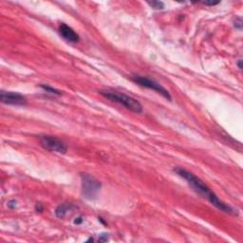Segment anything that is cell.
Segmentation results:
<instances>
[{
    "label": "cell",
    "instance_id": "2",
    "mask_svg": "<svg viewBox=\"0 0 243 243\" xmlns=\"http://www.w3.org/2000/svg\"><path fill=\"white\" fill-rule=\"evenodd\" d=\"M101 95H103L105 98L118 103L120 105H122L123 106H124L125 108H127L128 110L135 112V113H142L143 112V105L142 104L126 94H124V93H119V92H111V91H100Z\"/></svg>",
    "mask_w": 243,
    "mask_h": 243
},
{
    "label": "cell",
    "instance_id": "14",
    "mask_svg": "<svg viewBox=\"0 0 243 243\" xmlns=\"http://www.w3.org/2000/svg\"><path fill=\"white\" fill-rule=\"evenodd\" d=\"M84 222V218L82 217H76L75 219H74V224H82Z\"/></svg>",
    "mask_w": 243,
    "mask_h": 243
},
{
    "label": "cell",
    "instance_id": "1",
    "mask_svg": "<svg viewBox=\"0 0 243 243\" xmlns=\"http://www.w3.org/2000/svg\"><path fill=\"white\" fill-rule=\"evenodd\" d=\"M174 171L180 177L183 178L186 181L189 183V185L191 187L199 194H200L201 196H203L205 199H207L209 200V202L215 206L216 208H217L218 210L226 213V214H231V215H236V210L235 208H233L231 205L223 202L222 200H220L218 199V197L208 187V186L205 184V182H203L199 178H198L197 176H195L193 173L189 172L188 170H185L181 167H177L174 169Z\"/></svg>",
    "mask_w": 243,
    "mask_h": 243
},
{
    "label": "cell",
    "instance_id": "8",
    "mask_svg": "<svg viewBox=\"0 0 243 243\" xmlns=\"http://www.w3.org/2000/svg\"><path fill=\"white\" fill-rule=\"evenodd\" d=\"M75 209H77V207L74 204L71 203H63L58 205L55 209V216L58 218H65L68 214H70L72 211H74Z\"/></svg>",
    "mask_w": 243,
    "mask_h": 243
},
{
    "label": "cell",
    "instance_id": "4",
    "mask_svg": "<svg viewBox=\"0 0 243 243\" xmlns=\"http://www.w3.org/2000/svg\"><path fill=\"white\" fill-rule=\"evenodd\" d=\"M131 80L134 83H136L137 85H139L143 87L152 89V90L156 91L157 93H159V94H161V96H163L167 100L171 101V99H172L169 91H168L165 87H163L161 84L156 82L155 80L149 79L147 77H143V76H141V75H133V76H131Z\"/></svg>",
    "mask_w": 243,
    "mask_h": 243
},
{
    "label": "cell",
    "instance_id": "10",
    "mask_svg": "<svg viewBox=\"0 0 243 243\" xmlns=\"http://www.w3.org/2000/svg\"><path fill=\"white\" fill-rule=\"evenodd\" d=\"M147 4L154 10H162L164 8V3L161 1H152V2H148Z\"/></svg>",
    "mask_w": 243,
    "mask_h": 243
},
{
    "label": "cell",
    "instance_id": "16",
    "mask_svg": "<svg viewBox=\"0 0 243 243\" xmlns=\"http://www.w3.org/2000/svg\"><path fill=\"white\" fill-rule=\"evenodd\" d=\"M219 2H203L204 5H208V6H215V5H217Z\"/></svg>",
    "mask_w": 243,
    "mask_h": 243
},
{
    "label": "cell",
    "instance_id": "12",
    "mask_svg": "<svg viewBox=\"0 0 243 243\" xmlns=\"http://www.w3.org/2000/svg\"><path fill=\"white\" fill-rule=\"evenodd\" d=\"M35 211L37 213H42L44 211V206L41 204V203H37L35 205Z\"/></svg>",
    "mask_w": 243,
    "mask_h": 243
},
{
    "label": "cell",
    "instance_id": "17",
    "mask_svg": "<svg viewBox=\"0 0 243 243\" xmlns=\"http://www.w3.org/2000/svg\"><path fill=\"white\" fill-rule=\"evenodd\" d=\"M241 63H242V60L239 59V60L237 61V67H238L239 69H242V65H241Z\"/></svg>",
    "mask_w": 243,
    "mask_h": 243
},
{
    "label": "cell",
    "instance_id": "5",
    "mask_svg": "<svg viewBox=\"0 0 243 243\" xmlns=\"http://www.w3.org/2000/svg\"><path fill=\"white\" fill-rule=\"evenodd\" d=\"M39 141L41 145L49 151L60 153V154H66L68 151L67 144L63 141H61L60 139L56 137L44 135L39 137Z\"/></svg>",
    "mask_w": 243,
    "mask_h": 243
},
{
    "label": "cell",
    "instance_id": "9",
    "mask_svg": "<svg viewBox=\"0 0 243 243\" xmlns=\"http://www.w3.org/2000/svg\"><path fill=\"white\" fill-rule=\"evenodd\" d=\"M41 88H43L46 92H49V93H51V94H55V95H61L62 92L59 90V89H56L52 86H46V85H41L40 86Z\"/></svg>",
    "mask_w": 243,
    "mask_h": 243
},
{
    "label": "cell",
    "instance_id": "3",
    "mask_svg": "<svg viewBox=\"0 0 243 243\" xmlns=\"http://www.w3.org/2000/svg\"><path fill=\"white\" fill-rule=\"evenodd\" d=\"M81 185L82 194L85 199L88 200H94L98 198L102 188V183L93 176L86 173L81 174Z\"/></svg>",
    "mask_w": 243,
    "mask_h": 243
},
{
    "label": "cell",
    "instance_id": "6",
    "mask_svg": "<svg viewBox=\"0 0 243 243\" xmlns=\"http://www.w3.org/2000/svg\"><path fill=\"white\" fill-rule=\"evenodd\" d=\"M0 100L3 104L11 105H27V99L20 93L10 92L2 90L0 94Z\"/></svg>",
    "mask_w": 243,
    "mask_h": 243
},
{
    "label": "cell",
    "instance_id": "13",
    "mask_svg": "<svg viewBox=\"0 0 243 243\" xmlns=\"http://www.w3.org/2000/svg\"><path fill=\"white\" fill-rule=\"evenodd\" d=\"M16 204H17V201L15 199H12L8 202V207L11 209H14L16 207Z\"/></svg>",
    "mask_w": 243,
    "mask_h": 243
},
{
    "label": "cell",
    "instance_id": "7",
    "mask_svg": "<svg viewBox=\"0 0 243 243\" xmlns=\"http://www.w3.org/2000/svg\"><path fill=\"white\" fill-rule=\"evenodd\" d=\"M59 33L63 38L70 43H78L80 41L79 34L74 30L71 27L65 23H61L59 26Z\"/></svg>",
    "mask_w": 243,
    "mask_h": 243
},
{
    "label": "cell",
    "instance_id": "15",
    "mask_svg": "<svg viewBox=\"0 0 243 243\" xmlns=\"http://www.w3.org/2000/svg\"><path fill=\"white\" fill-rule=\"evenodd\" d=\"M107 235H101L100 236V237L98 238V241H103V242H105V241H107L108 240V238H107V236H106Z\"/></svg>",
    "mask_w": 243,
    "mask_h": 243
},
{
    "label": "cell",
    "instance_id": "11",
    "mask_svg": "<svg viewBox=\"0 0 243 243\" xmlns=\"http://www.w3.org/2000/svg\"><path fill=\"white\" fill-rule=\"evenodd\" d=\"M235 27L238 30H241L242 29V20L241 18H237V19L235 21Z\"/></svg>",
    "mask_w": 243,
    "mask_h": 243
}]
</instances>
